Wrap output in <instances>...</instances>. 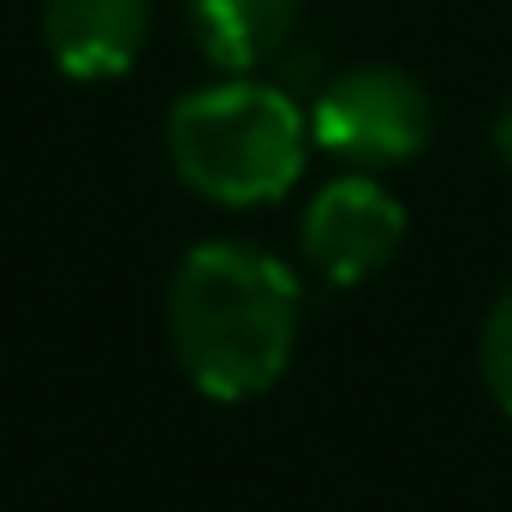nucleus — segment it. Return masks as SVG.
I'll return each instance as SVG.
<instances>
[{"label":"nucleus","instance_id":"39448f33","mask_svg":"<svg viewBox=\"0 0 512 512\" xmlns=\"http://www.w3.org/2000/svg\"><path fill=\"white\" fill-rule=\"evenodd\" d=\"M42 42L66 78H120L149 42V0H42Z\"/></svg>","mask_w":512,"mask_h":512},{"label":"nucleus","instance_id":"7ed1b4c3","mask_svg":"<svg viewBox=\"0 0 512 512\" xmlns=\"http://www.w3.org/2000/svg\"><path fill=\"white\" fill-rule=\"evenodd\" d=\"M435 131L429 90L399 66H352L322 84L310 108V143L352 167H399Z\"/></svg>","mask_w":512,"mask_h":512},{"label":"nucleus","instance_id":"423d86ee","mask_svg":"<svg viewBox=\"0 0 512 512\" xmlns=\"http://www.w3.org/2000/svg\"><path fill=\"white\" fill-rule=\"evenodd\" d=\"M304 0H185L191 36L209 66L221 72H256L292 42Z\"/></svg>","mask_w":512,"mask_h":512},{"label":"nucleus","instance_id":"f03ea898","mask_svg":"<svg viewBox=\"0 0 512 512\" xmlns=\"http://www.w3.org/2000/svg\"><path fill=\"white\" fill-rule=\"evenodd\" d=\"M167 155L197 197L221 209H256L298 185L310 161V114L280 84L227 72L221 84L173 102Z\"/></svg>","mask_w":512,"mask_h":512},{"label":"nucleus","instance_id":"6e6552de","mask_svg":"<svg viewBox=\"0 0 512 512\" xmlns=\"http://www.w3.org/2000/svg\"><path fill=\"white\" fill-rule=\"evenodd\" d=\"M495 155H501V167L512 173V102L501 108V120H495Z\"/></svg>","mask_w":512,"mask_h":512},{"label":"nucleus","instance_id":"20e7f679","mask_svg":"<svg viewBox=\"0 0 512 512\" xmlns=\"http://www.w3.org/2000/svg\"><path fill=\"white\" fill-rule=\"evenodd\" d=\"M399 245H405V209L387 185L364 173L328 179L304 209V256L328 286L370 280L376 268L393 262Z\"/></svg>","mask_w":512,"mask_h":512},{"label":"nucleus","instance_id":"f257e3e1","mask_svg":"<svg viewBox=\"0 0 512 512\" xmlns=\"http://www.w3.org/2000/svg\"><path fill=\"white\" fill-rule=\"evenodd\" d=\"M304 292L280 256L256 245H197L167 286V340L209 399H256L286 376Z\"/></svg>","mask_w":512,"mask_h":512},{"label":"nucleus","instance_id":"0eeeda50","mask_svg":"<svg viewBox=\"0 0 512 512\" xmlns=\"http://www.w3.org/2000/svg\"><path fill=\"white\" fill-rule=\"evenodd\" d=\"M483 376H489V393L501 399V411L512 417V280L501 286L483 322Z\"/></svg>","mask_w":512,"mask_h":512}]
</instances>
